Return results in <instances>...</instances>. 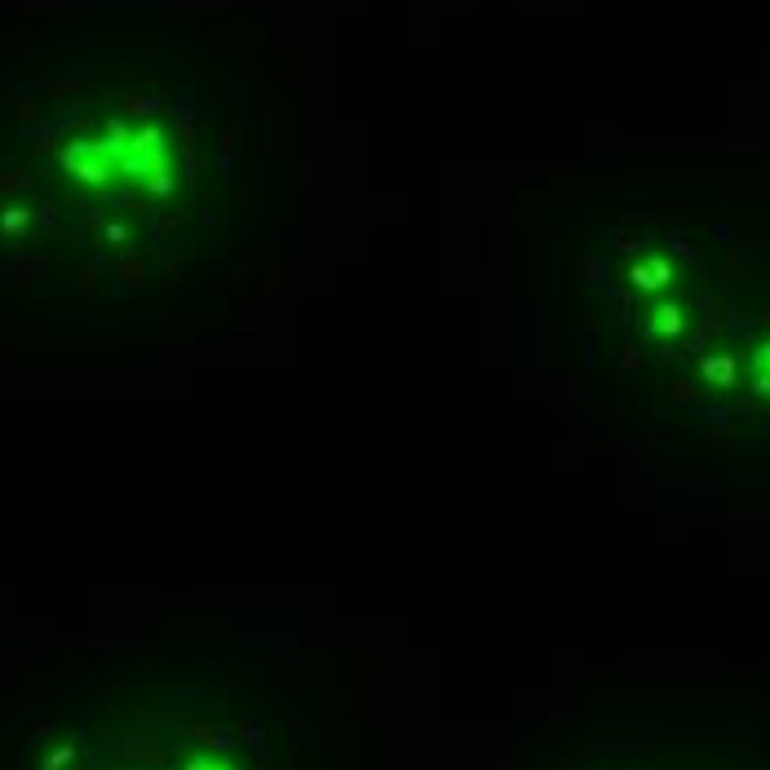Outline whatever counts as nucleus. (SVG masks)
I'll return each mask as SVG.
<instances>
[{"mask_svg":"<svg viewBox=\"0 0 770 770\" xmlns=\"http://www.w3.org/2000/svg\"><path fill=\"white\" fill-rule=\"evenodd\" d=\"M63 164H67L71 173L80 177V182H93V186H102L106 177H111L115 151L106 147V142H76V147H67Z\"/></svg>","mask_w":770,"mask_h":770,"instance_id":"nucleus-1","label":"nucleus"},{"mask_svg":"<svg viewBox=\"0 0 770 770\" xmlns=\"http://www.w3.org/2000/svg\"><path fill=\"white\" fill-rule=\"evenodd\" d=\"M629 284L642 288V293H660V288L673 284V261H669V257H642V261L629 270Z\"/></svg>","mask_w":770,"mask_h":770,"instance_id":"nucleus-2","label":"nucleus"},{"mask_svg":"<svg viewBox=\"0 0 770 770\" xmlns=\"http://www.w3.org/2000/svg\"><path fill=\"white\" fill-rule=\"evenodd\" d=\"M700 377L708 385H717V390H726V385H735V377H739V359L735 354H704L700 359Z\"/></svg>","mask_w":770,"mask_h":770,"instance_id":"nucleus-3","label":"nucleus"},{"mask_svg":"<svg viewBox=\"0 0 770 770\" xmlns=\"http://www.w3.org/2000/svg\"><path fill=\"white\" fill-rule=\"evenodd\" d=\"M682 328H687V315H682V306H678V302H664V306H655L651 323H646V332H651V336H660V341H669V336H678Z\"/></svg>","mask_w":770,"mask_h":770,"instance_id":"nucleus-4","label":"nucleus"},{"mask_svg":"<svg viewBox=\"0 0 770 770\" xmlns=\"http://www.w3.org/2000/svg\"><path fill=\"white\" fill-rule=\"evenodd\" d=\"M124 753L133 757V762H151V766H168V753H164V744H155V739H129L124 744Z\"/></svg>","mask_w":770,"mask_h":770,"instance_id":"nucleus-5","label":"nucleus"},{"mask_svg":"<svg viewBox=\"0 0 770 770\" xmlns=\"http://www.w3.org/2000/svg\"><path fill=\"white\" fill-rule=\"evenodd\" d=\"M753 390L770 399V341L753 350Z\"/></svg>","mask_w":770,"mask_h":770,"instance_id":"nucleus-6","label":"nucleus"},{"mask_svg":"<svg viewBox=\"0 0 770 770\" xmlns=\"http://www.w3.org/2000/svg\"><path fill=\"white\" fill-rule=\"evenodd\" d=\"M669 399H678L682 407H704V399H700V390H691L687 381H669Z\"/></svg>","mask_w":770,"mask_h":770,"instance_id":"nucleus-7","label":"nucleus"},{"mask_svg":"<svg viewBox=\"0 0 770 770\" xmlns=\"http://www.w3.org/2000/svg\"><path fill=\"white\" fill-rule=\"evenodd\" d=\"M0 231L5 235H22L27 231V208H9L5 218H0Z\"/></svg>","mask_w":770,"mask_h":770,"instance_id":"nucleus-8","label":"nucleus"},{"mask_svg":"<svg viewBox=\"0 0 770 770\" xmlns=\"http://www.w3.org/2000/svg\"><path fill=\"white\" fill-rule=\"evenodd\" d=\"M120 275H124L129 284H142V257L138 252H124V257H120Z\"/></svg>","mask_w":770,"mask_h":770,"instance_id":"nucleus-9","label":"nucleus"},{"mask_svg":"<svg viewBox=\"0 0 770 770\" xmlns=\"http://www.w3.org/2000/svg\"><path fill=\"white\" fill-rule=\"evenodd\" d=\"M129 111H133V115H151V111H155V102H151V98H142V93H133V98H129Z\"/></svg>","mask_w":770,"mask_h":770,"instance_id":"nucleus-10","label":"nucleus"},{"mask_svg":"<svg viewBox=\"0 0 770 770\" xmlns=\"http://www.w3.org/2000/svg\"><path fill=\"white\" fill-rule=\"evenodd\" d=\"M673 252H682V257H687L691 266H704V261H700V252H695V248L687 244V239H673Z\"/></svg>","mask_w":770,"mask_h":770,"instance_id":"nucleus-11","label":"nucleus"},{"mask_svg":"<svg viewBox=\"0 0 770 770\" xmlns=\"http://www.w3.org/2000/svg\"><path fill=\"white\" fill-rule=\"evenodd\" d=\"M580 275H584L589 284H603V261H584V266H580Z\"/></svg>","mask_w":770,"mask_h":770,"instance_id":"nucleus-12","label":"nucleus"},{"mask_svg":"<svg viewBox=\"0 0 770 770\" xmlns=\"http://www.w3.org/2000/svg\"><path fill=\"white\" fill-rule=\"evenodd\" d=\"M22 186H27V177H22V173H5V177H0V190H22Z\"/></svg>","mask_w":770,"mask_h":770,"instance_id":"nucleus-13","label":"nucleus"},{"mask_svg":"<svg viewBox=\"0 0 770 770\" xmlns=\"http://www.w3.org/2000/svg\"><path fill=\"white\" fill-rule=\"evenodd\" d=\"M620 368H629V372H633V368H642V354H637L633 345H624V354H620Z\"/></svg>","mask_w":770,"mask_h":770,"instance_id":"nucleus-14","label":"nucleus"},{"mask_svg":"<svg viewBox=\"0 0 770 770\" xmlns=\"http://www.w3.org/2000/svg\"><path fill=\"white\" fill-rule=\"evenodd\" d=\"M67 762H71V748H58L49 762H44V770H58V766H67Z\"/></svg>","mask_w":770,"mask_h":770,"instance_id":"nucleus-15","label":"nucleus"},{"mask_svg":"<svg viewBox=\"0 0 770 770\" xmlns=\"http://www.w3.org/2000/svg\"><path fill=\"white\" fill-rule=\"evenodd\" d=\"M124 235H129V231H124L120 222H111V226H106V239H111V244H124Z\"/></svg>","mask_w":770,"mask_h":770,"instance_id":"nucleus-16","label":"nucleus"},{"mask_svg":"<svg viewBox=\"0 0 770 770\" xmlns=\"http://www.w3.org/2000/svg\"><path fill=\"white\" fill-rule=\"evenodd\" d=\"M611 302H616V310H620V319H629V293H611Z\"/></svg>","mask_w":770,"mask_h":770,"instance_id":"nucleus-17","label":"nucleus"},{"mask_svg":"<svg viewBox=\"0 0 770 770\" xmlns=\"http://www.w3.org/2000/svg\"><path fill=\"white\" fill-rule=\"evenodd\" d=\"M637 244H642V239H637V235H633V231H629V235H624V239H620V248H624V252H633V248H637Z\"/></svg>","mask_w":770,"mask_h":770,"instance_id":"nucleus-18","label":"nucleus"},{"mask_svg":"<svg viewBox=\"0 0 770 770\" xmlns=\"http://www.w3.org/2000/svg\"><path fill=\"white\" fill-rule=\"evenodd\" d=\"M762 319H766V323H770V302H766V310H762Z\"/></svg>","mask_w":770,"mask_h":770,"instance_id":"nucleus-19","label":"nucleus"},{"mask_svg":"<svg viewBox=\"0 0 770 770\" xmlns=\"http://www.w3.org/2000/svg\"><path fill=\"white\" fill-rule=\"evenodd\" d=\"M213 770H231V766H213Z\"/></svg>","mask_w":770,"mask_h":770,"instance_id":"nucleus-20","label":"nucleus"}]
</instances>
